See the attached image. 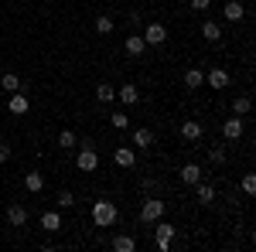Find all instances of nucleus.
<instances>
[{"mask_svg":"<svg viewBox=\"0 0 256 252\" xmlns=\"http://www.w3.org/2000/svg\"><path fill=\"white\" fill-rule=\"evenodd\" d=\"M202 181V167L198 164H184L181 167V184H198Z\"/></svg>","mask_w":256,"mask_h":252,"instance_id":"nucleus-15","label":"nucleus"},{"mask_svg":"<svg viewBox=\"0 0 256 252\" xmlns=\"http://www.w3.org/2000/svg\"><path fill=\"white\" fill-rule=\"evenodd\" d=\"M198 205H212V201H216V188H212V184H198Z\"/></svg>","mask_w":256,"mask_h":252,"instance_id":"nucleus-22","label":"nucleus"},{"mask_svg":"<svg viewBox=\"0 0 256 252\" xmlns=\"http://www.w3.org/2000/svg\"><path fill=\"white\" fill-rule=\"evenodd\" d=\"M144 48H147V41L140 38V34H130V38H126V55H130V58H140Z\"/></svg>","mask_w":256,"mask_h":252,"instance_id":"nucleus-14","label":"nucleus"},{"mask_svg":"<svg viewBox=\"0 0 256 252\" xmlns=\"http://www.w3.org/2000/svg\"><path fill=\"white\" fill-rule=\"evenodd\" d=\"M4 160H10V147H7V143H0V164H4Z\"/></svg>","mask_w":256,"mask_h":252,"instance_id":"nucleus-33","label":"nucleus"},{"mask_svg":"<svg viewBox=\"0 0 256 252\" xmlns=\"http://www.w3.org/2000/svg\"><path fill=\"white\" fill-rule=\"evenodd\" d=\"M212 0H192V10H208Z\"/></svg>","mask_w":256,"mask_h":252,"instance_id":"nucleus-32","label":"nucleus"},{"mask_svg":"<svg viewBox=\"0 0 256 252\" xmlns=\"http://www.w3.org/2000/svg\"><path fill=\"white\" fill-rule=\"evenodd\" d=\"M140 38L147 41V44H154V48H158V44H164V41H168V27H164V24H158V20H150V24L144 27V34H140Z\"/></svg>","mask_w":256,"mask_h":252,"instance_id":"nucleus-3","label":"nucleus"},{"mask_svg":"<svg viewBox=\"0 0 256 252\" xmlns=\"http://www.w3.org/2000/svg\"><path fill=\"white\" fill-rule=\"evenodd\" d=\"M79 171H96L99 167V154H96V147H82L79 150Z\"/></svg>","mask_w":256,"mask_h":252,"instance_id":"nucleus-5","label":"nucleus"},{"mask_svg":"<svg viewBox=\"0 0 256 252\" xmlns=\"http://www.w3.org/2000/svg\"><path fill=\"white\" fill-rule=\"evenodd\" d=\"M222 14H226V20H232V24H236V20H242V17H246V7H242L239 0H229Z\"/></svg>","mask_w":256,"mask_h":252,"instance_id":"nucleus-12","label":"nucleus"},{"mask_svg":"<svg viewBox=\"0 0 256 252\" xmlns=\"http://www.w3.org/2000/svg\"><path fill=\"white\" fill-rule=\"evenodd\" d=\"M116 99H120V102H123V106H134V102H137V99H140V89H137V85H134V82H126L123 89H116Z\"/></svg>","mask_w":256,"mask_h":252,"instance_id":"nucleus-9","label":"nucleus"},{"mask_svg":"<svg viewBox=\"0 0 256 252\" xmlns=\"http://www.w3.org/2000/svg\"><path fill=\"white\" fill-rule=\"evenodd\" d=\"M24 188L31 194H38V191H44V174H38V171H31V174L24 177Z\"/></svg>","mask_w":256,"mask_h":252,"instance_id":"nucleus-18","label":"nucleus"},{"mask_svg":"<svg viewBox=\"0 0 256 252\" xmlns=\"http://www.w3.org/2000/svg\"><path fill=\"white\" fill-rule=\"evenodd\" d=\"M76 143H79V136L72 133V130H62V133H58V147H65V150H72Z\"/></svg>","mask_w":256,"mask_h":252,"instance_id":"nucleus-26","label":"nucleus"},{"mask_svg":"<svg viewBox=\"0 0 256 252\" xmlns=\"http://www.w3.org/2000/svg\"><path fill=\"white\" fill-rule=\"evenodd\" d=\"M96 99L102 102V106H106V102H113V99H116V89H113V85H106V82H99V89H96Z\"/></svg>","mask_w":256,"mask_h":252,"instance_id":"nucleus-24","label":"nucleus"},{"mask_svg":"<svg viewBox=\"0 0 256 252\" xmlns=\"http://www.w3.org/2000/svg\"><path fill=\"white\" fill-rule=\"evenodd\" d=\"M0 85H4L7 92H20V78H18V72H7V75L0 78Z\"/></svg>","mask_w":256,"mask_h":252,"instance_id":"nucleus-25","label":"nucleus"},{"mask_svg":"<svg viewBox=\"0 0 256 252\" xmlns=\"http://www.w3.org/2000/svg\"><path fill=\"white\" fill-rule=\"evenodd\" d=\"M181 136H184V140H192V143H195V140H202V123L184 119V123H181Z\"/></svg>","mask_w":256,"mask_h":252,"instance_id":"nucleus-13","label":"nucleus"},{"mask_svg":"<svg viewBox=\"0 0 256 252\" xmlns=\"http://www.w3.org/2000/svg\"><path fill=\"white\" fill-rule=\"evenodd\" d=\"M222 136H226V140H239V136H242V119L239 116L226 119V123H222Z\"/></svg>","mask_w":256,"mask_h":252,"instance_id":"nucleus-11","label":"nucleus"},{"mask_svg":"<svg viewBox=\"0 0 256 252\" xmlns=\"http://www.w3.org/2000/svg\"><path fill=\"white\" fill-rule=\"evenodd\" d=\"M116 205H113V201H96V205H92V222H96L99 229H110V225H113V222H116Z\"/></svg>","mask_w":256,"mask_h":252,"instance_id":"nucleus-1","label":"nucleus"},{"mask_svg":"<svg viewBox=\"0 0 256 252\" xmlns=\"http://www.w3.org/2000/svg\"><path fill=\"white\" fill-rule=\"evenodd\" d=\"M113 160H116L120 167H126V171H130V167L137 164V154H134V147H116V154H113Z\"/></svg>","mask_w":256,"mask_h":252,"instance_id":"nucleus-8","label":"nucleus"},{"mask_svg":"<svg viewBox=\"0 0 256 252\" xmlns=\"http://www.w3.org/2000/svg\"><path fill=\"white\" fill-rule=\"evenodd\" d=\"M110 123H113V130H126V126H130L126 113H113V116H110Z\"/></svg>","mask_w":256,"mask_h":252,"instance_id":"nucleus-28","label":"nucleus"},{"mask_svg":"<svg viewBox=\"0 0 256 252\" xmlns=\"http://www.w3.org/2000/svg\"><path fill=\"white\" fill-rule=\"evenodd\" d=\"M160 215H164V201H158V198H147V201H144V208H140V218H144L147 225H154Z\"/></svg>","mask_w":256,"mask_h":252,"instance_id":"nucleus-4","label":"nucleus"},{"mask_svg":"<svg viewBox=\"0 0 256 252\" xmlns=\"http://www.w3.org/2000/svg\"><path fill=\"white\" fill-rule=\"evenodd\" d=\"M205 82H208L212 89H229V82H232V78H229V72H226V68H212V72L205 75Z\"/></svg>","mask_w":256,"mask_h":252,"instance_id":"nucleus-7","label":"nucleus"},{"mask_svg":"<svg viewBox=\"0 0 256 252\" xmlns=\"http://www.w3.org/2000/svg\"><path fill=\"white\" fill-rule=\"evenodd\" d=\"M134 147H154V130H147V126L134 130Z\"/></svg>","mask_w":256,"mask_h":252,"instance_id":"nucleus-17","label":"nucleus"},{"mask_svg":"<svg viewBox=\"0 0 256 252\" xmlns=\"http://www.w3.org/2000/svg\"><path fill=\"white\" fill-rule=\"evenodd\" d=\"M242 191H246V194H256V177H253V174L242 177Z\"/></svg>","mask_w":256,"mask_h":252,"instance_id":"nucleus-30","label":"nucleus"},{"mask_svg":"<svg viewBox=\"0 0 256 252\" xmlns=\"http://www.w3.org/2000/svg\"><path fill=\"white\" fill-rule=\"evenodd\" d=\"M174 232H178V229L171 225V222H160V218L154 222V242H158V249H160V252L171 249V239H174Z\"/></svg>","mask_w":256,"mask_h":252,"instance_id":"nucleus-2","label":"nucleus"},{"mask_svg":"<svg viewBox=\"0 0 256 252\" xmlns=\"http://www.w3.org/2000/svg\"><path fill=\"white\" fill-rule=\"evenodd\" d=\"M202 38H205L208 44H212V41H218V38H222V27H218L216 20H205V24H202Z\"/></svg>","mask_w":256,"mask_h":252,"instance_id":"nucleus-19","label":"nucleus"},{"mask_svg":"<svg viewBox=\"0 0 256 252\" xmlns=\"http://www.w3.org/2000/svg\"><path fill=\"white\" fill-rule=\"evenodd\" d=\"M253 109V102H250V96H239V99H232V116H246Z\"/></svg>","mask_w":256,"mask_h":252,"instance_id":"nucleus-23","label":"nucleus"},{"mask_svg":"<svg viewBox=\"0 0 256 252\" xmlns=\"http://www.w3.org/2000/svg\"><path fill=\"white\" fill-rule=\"evenodd\" d=\"M96 31H99V34H113V17L99 14V17H96Z\"/></svg>","mask_w":256,"mask_h":252,"instance_id":"nucleus-27","label":"nucleus"},{"mask_svg":"<svg viewBox=\"0 0 256 252\" xmlns=\"http://www.w3.org/2000/svg\"><path fill=\"white\" fill-rule=\"evenodd\" d=\"M113 249L116 252H134L137 249V239H134V235H116V239H113Z\"/></svg>","mask_w":256,"mask_h":252,"instance_id":"nucleus-20","label":"nucleus"},{"mask_svg":"<svg viewBox=\"0 0 256 252\" xmlns=\"http://www.w3.org/2000/svg\"><path fill=\"white\" fill-rule=\"evenodd\" d=\"M208 160H212V164H226V150H222V147H216V150L208 154Z\"/></svg>","mask_w":256,"mask_h":252,"instance_id":"nucleus-31","label":"nucleus"},{"mask_svg":"<svg viewBox=\"0 0 256 252\" xmlns=\"http://www.w3.org/2000/svg\"><path fill=\"white\" fill-rule=\"evenodd\" d=\"M72 205H76L72 191H62V194H58V208H72Z\"/></svg>","mask_w":256,"mask_h":252,"instance_id":"nucleus-29","label":"nucleus"},{"mask_svg":"<svg viewBox=\"0 0 256 252\" xmlns=\"http://www.w3.org/2000/svg\"><path fill=\"white\" fill-rule=\"evenodd\" d=\"M41 229H44V232H58L62 229V215L58 212H44L41 215Z\"/></svg>","mask_w":256,"mask_h":252,"instance_id":"nucleus-16","label":"nucleus"},{"mask_svg":"<svg viewBox=\"0 0 256 252\" xmlns=\"http://www.w3.org/2000/svg\"><path fill=\"white\" fill-rule=\"evenodd\" d=\"M7 222H10L14 229L28 225V208H24V205H10V208H7Z\"/></svg>","mask_w":256,"mask_h":252,"instance_id":"nucleus-10","label":"nucleus"},{"mask_svg":"<svg viewBox=\"0 0 256 252\" xmlns=\"http://www.w3.org/2000/svg\"><path fill=\"white\" fill-rule=\"evenodd\" d=\"M184 85H188V89H202V85H205V72L188 68V72H184Z\"/></svg>","mask_w":256,"mask_h":252,"instance_id":"nucleus-21","label":"nucleus"},{"mask_svg":"<svg viewBox=\"0 0 256 252\" xmlns=\"http://www.w3.org/2000/svg\"><path fill=\"white\" fill-rule=\"evenodd\" d=\"M7 109H10L14 116H24V113L31 109V102H28V96H20V92H10V99H7Z\"/></svg>","mask_w":256,"mask_h":252,"instance_id":"nucleus-6","label":"nucleus"}]
</instances>
